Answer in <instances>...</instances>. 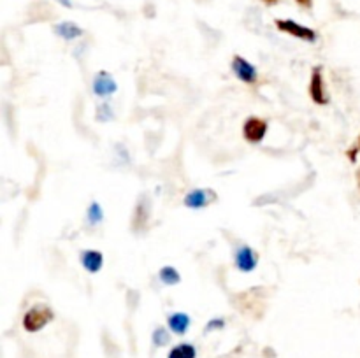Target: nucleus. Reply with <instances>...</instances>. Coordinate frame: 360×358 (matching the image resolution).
<instances>
[{
    "label": "nucleus",
    "mask_w": 360,
    "mask_h": 358,
    "mask_svg": "<svg viewBox=\"0 0 360 358\" xmlns=\"http://www.w3.org/2000/svg\"><path fill=\"white\" fill-rule=\"evenodd\" d=\"M309 97L315 102L316 105H327L329 104V93H327L326 88V79H323V70L322 67L316 65L313 67L311 77H309Z\"/></svg>",
    "instance_id": "nucleus-4"
},
{
    "label": "nucleus",
    "mask_w": 360,
    "mask_h": 358,
    "mask_svg": "<svg viewBox=\"0 0 360 358\" xmlns=\"http://www.w3.org/2000/svg\"><path fill=\"white\" fill-rule=\"evenodd\" d=\"M274 25H276L278 30L283 32V34L290 35V37H295V39H301V41L304 42H315L316 39H319V34H316L313 28L304 27V25L297 23V21L294 20H276L274 21Z\"/></svg>",
    "instance_id": "nucleus-3"
},
{
    "label": "nucleus",
    "mask_w": 360,
    "mask_h": 358,
    "mask_svg": "<svg viewBox=\"0 0 360 358\" xmlns=\"http://www.w3.org/2000/svg\"><path fill=\"white\" fill-rule=\"evenodd\" d=\"M109 105L108 104H104V105H101V107H98V111H97V119H101V121H109V119L112 118V111H109Z\"/></svg>",
    "instance_id": "nucleus-17"
},
{
    "label": "nucleus",
    "mask_w": 360,
    "mask_h": 358,
    "mask_svg": "<svg viewBox=\"0 0 360 358\" xmlns=\"http://www.w3.org/2000/svg\"><path fill=\"white\" fill-rule=\"evenodd\" d=\"M224 326H225V319L214 318V319H211V321H207L206 332H210V330H221Z\"/></svg>",
    "instance_id": "nucleus-18"
},
{
    "label": "nucleus",
    "mask_w": 360,
    "mask_h": 358,
    "mask_svg": "<svg viewBox=\"0 0 360 358\" xmlns=\"http://www.w3.org/2000/svg\"><path fill=\"white\" fill-rule=\"evenodd\" d=\"M79 262L90 274L101 272L104 267V255L97 249H84L79 255Z\"/></svg>",
    "instance_id": "nucleus-9"
},
{
    "label": "nucleus",
    "mask_w": 360,
    "mask_h": 358,
    "mask_svg": "<svg viewBox=\"0 0 360 358\" xmlns=\"http://www.w3.org/2000/svg\"><path fill=\"white\" fill-rule=\"evenodd\" d=\"M234 263L241 272H252V270L257 269L259 256L250 246H239L234 255Z\"/></svg>",
    "instance_id": "nucleus-8"
},
{
    "label": "nucleus",
    "mask_w": 360,
    "mask_h": 358,
    "mask_svg": "<svg viewBox=\"0 0 360 358\" xmlns=\"http://www.w3.org/2000/svg\"><path fill=\"white\" fill-rule=\"evenodd\" d=\"M267 128H269L267 119L260 118V116H248L243 123V137H245L246 142L259 144L266 137Z\"/></svg>",
    "instance_id": "nucleus-2"
},
{
    "label": "nucleus",
    "mask_w": 360,
    "mask_h": 358,
    "mask_svg": "<svg viewBox=\"0 0 360 358\" xmlns=\"http://www.w3.org/2000/svg\"><path fill=\"white\" fill-rule=\"evenodd\" d=\"M195 357H197V350L195 346L190 343L176 344L167 354V358H195Z\"/></svg>",
    "instance_id": "nucleus-12"
},
{
    "label": "nucleus",
    "mask_w": 360,
    "mask_h": 358,
    "mask_svg": "<svg viewBox=\"0 0 360 358\" xmlns=\"http://www.w3.org/2000/svg\"><path fill=\"white\" fill-rule=\"evenodd\" d=\"M295 2L301 7H304V9H311L313 7V0H295Z\"/></svg>",
    "instance_id": "nucleus-19"
},
{
    "label": "nucleus",
    "mask_w": 360,
    "mask_h": 358,
    "mask_svg": "<svg viewBox=\"0 0 360 358\" xmlns=\"http://www.w3.org/2000/svg\"><path fill=\"white\" fill-rule=\"evenodd\" d=\"M169 340H171V336H169L167 329H164V326H158V329L153 332L155 346L162 347V346H165V344H167Z\"/></svg>",
    "instance_id": "nucleus-15"
},
{
    "label": "nucleus",
    "mask_w": 360,
    "mask_h": 358,
    "mask_svg": "<svg viewBox=\"0 0 360 358\" xmlns=\"http://www.w3.org/2000/svg\"><path fill=\"white\" fill-rule=\"evenodd\" d=\"M86 218L90 221V225H98L104 220V211H102V206L98 202H91L90 207L86 211Z\"/></svg>",
    "instance_id": "nucleus-14"
},
{
    "label": "nucleus",
    "mask_w": 360,
    "mask_h": 358,
    "mask_svg": "<svg viewBox=\"0 0 360 358\" xmlns=\"http://www.w3.org/2000/svg\"><path fill=\"white\" fill-rule=\"evenodd\" d=\"M55 319V311L46 304H35L23 314V329L35 333Z\"/></svg>",
    "instance_id": "nucleus-1"
},
{
    "label": "nucleus",
    "mask_w": 360,
    "mask_h": 358,
    "mask_svg": "<svg viewBox=\"0 0 360 358\" xmlns=\"http://www.w3.org/2000/svg\"><path fill=\"white\" fill-rule=\"evenodd\" d=\"M91 90L97 97H111L112 93H116L118 90V84H116L115 77L108 72V70H101L94 76V83H91Z\"/></svg>",
    "instance_id": "nucleus-6"
},
{
    "label": "nucleus",
    "mask_w": 360,
    "mask_h": 358,
    "mask_svg": "<svg viewBox=\"0 0 360 358\" xmlns=\"http://www.w3.org/2000/svg\"><path fill=\"white\" fill-rule=\"evenodd\" d=\"M55 30L56 34H58L62 39H65V41H72V39H77L83 35V30H81L76 23H69V21L60 23Z\"/></svg>",
    "instance_id": "nucleus-11"
},
{
    "label": "nucleus",
    "mask_w": 360,
    "mask_h": 358,
    "mask_svg": "<svg viewBox=\"0 0 360 358\" xmlns=\"http://www.w3.org/2000/svg\"><path fill=\"white\" fill-rule=\"evenodd\" d=\"M231 67H232V72H234V76L238 77L241 83L253 84V83H257V79H259V74H257L255 65H253L252 62H248L245 56L236 55L234 58H232Z\"/></svg>",
    "instance_id": "nucleus-5"
},
{
    "label": "nucleus",
    "mask_w": 360,
    "mask_h": 358,
    "mask_svg": "<svg viewBox=\"0 0 360 358\" xmlns=\"http://www.w3.org/2000/svg\"><path fill=\"white\" fill-rule=\"evenodd\" d=\"M359 154H360V133H359L357 140H355V142L352 144V146L348 147V150H347V157H348V160L354 161V164H355V161H357Z\"/></svg>",
    "instance_id": "nucleus-16"
},
{
    "label": "nucleus",
    "mask_w": 360,
    "mask_h": 358,
    "mask_svg": "<svg viewBox=\"0 0 360 358\" xmlns=\"http://www.w3.org/2000/svg\"><path fill=\"white\" fill-rule=\"evenodd\" d=\"M355 179H357V186H359V190H360V167L357 168V172H355Z\"/></svg>",
    "instance_id": "nucleus-21"
},
{
    "label": "nucleus",
    "mask_w": 360,
    "mask_h": 358,
    "mask_svg": "<svg viewBox=\"0 0 360 358\" xmlns=\"http://www.w3.org/2000/svg\"><path fill=\"white\" fill-rule=\"evenodd\" d=\"M158 277H160L162 283L167 284V286H174V284H178L179 281H181V274H179L178 269L172 265L162 267L160 272H158Z\"/></svg>",
    "instance_id": "nucleus-13"
},
{
    "label": "nucleus",
    "mask_w": 360,
    "mask_h": 358,
    "mask_svg": "<svg viewBox=\"0 0 360 358\" xmlns=\"http://www.w3.org/2000/svg\"><path fill=\"white\" fill-rule=\"evenodd\" d=\"M167 323L171 332H174L176 336H185L188 332L192 319H190V316L186 312H172L167 318Z\"/></svg>",
    "instance_id": "nucleus-10"
},
{
    "label": "nucleus",
    "mask_w": 360,
    "mask_h": 358,
    "mask_svg": "<svg viewBox=\"0 0 360 358\" xmlns=\"http://www.w3.org/2000/svg\"><path fill=\"white\" fill-rule=\"evenodd\" d=\"M264 4H266V6H276L278 2H280V0H262Z\"/></svg>",
    "instance_id": "nucleus-20"
},
{
    "label": "nucleus",
    "mask_w": 360,
    "mask_h": 358,
    "mask_svg": "<svg viewBox=\"0 0 360 358\" xmlns=\"http://www.w3.org/2000/svg\"><path fill=\"white\" fill-rule=\"evenodd\" d=\"M214 199H217V195H214L213 190L197 188L186 193L183 202H185V206L188 207V209H204V207H206L207 204L213 202Z\"/></svg>",
    "instance_id": "nucleus-7"
}]
</instances>
